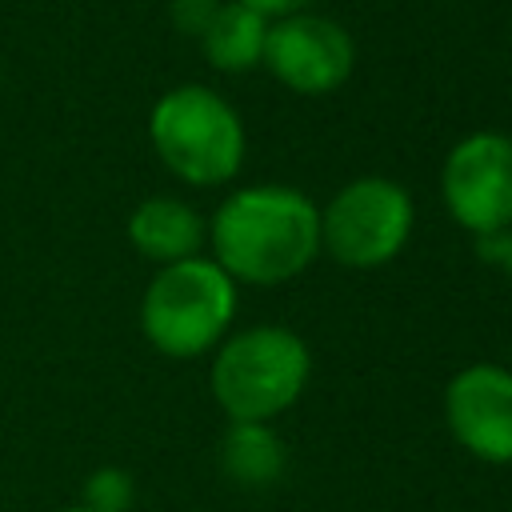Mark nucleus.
<instances>
[{
    "instance_id": "obj_4",
    "label": "nucleus",
    "mask_w": 512,
    "mask_h": 512,
    "mask_svg": "<svg viewBox=\"0 0 512 512\" xmlns=\"http://www.w3.org/2000/svg\"><path fill=\"white\" fill-rule=\"evenodd\" d=\"M148 140L160 164L192 188L228 184L244 164V124L236 108L204 88H168L148 112Z\"/></svg>"
},
{
    "instance_id": "obj_15",
    "label": "nucleus",
    "mask_w": 512,
    "mask_h": 512,
    "mask_svg": "<svg viewBox=\"0 0 512 512\" xmlns=\"http://www.w3.org/2000/svg\"><path fill=\"white\" fill-rule=\"evenodd\" d=\"M240 4L256 8V12L268 16V20H280V16H292V12H312L316 0H240Z\"/></svg>"
},
{
    "instance_id": "obj_11",
    "label": "nucleus",
    "mask_w": 512,
    "mask_h": 512,
    "mask_svg": "<svg viewBox=\"0 0 512 512\" xmlns=\"http://www.w3.org/2000/svg\"><path fill=\"white\" fill-rule=\"evenodd\" d=\"M284 464H288L284 440L268 424H248V420L228 424L220 440V468L228 480L244 488H268L284 476Z\"/></svg>"
},
{
    "instance_id": "obj_1",
    "label": "nucleus",
    "mask_w": 512,
    "mask_h": 512,
    "mask_svg": "<svg viewBox=\"0 0 512 512\" xmlns=\"http://www.w3.org/2000/svg\"><path fill=\"white\" fill-rule=\"evenodd\" d=\"M208 248L236 284H284L320 252V208L284 184L236 188L208 220Z\"/></svg>"
},
{
    "instance_id": "obj_7",
    "label": "nucleus",
    "mask_w": 512,
    "mask_h": 512,
    "mask_svg": "<svg viewBox=\"0 0 512 512\" xmlns=\"http://www.w3.org/2000/svg\"><path fill=\"white\" fill-rule=\"evenodd\" d=\"M260 64L300 96H328L356 68V40L332 16L292 12L280 20H268Z\"/></svg>"
},
{
    "instance_id": "obj_9",
    "label": "nucleus",
    "mask_w": 512,
    "mask_h": 512,
    "mask_svg": "<svg viewBox=\"0 0 512 512\" xmlns=\"http://www.w3.org/2000/svg\"><path fill=\"white\" fill-rule=\"evenodd\" d=\"M204 240H208V224L192 204L176 196H148L128 216V244L160 268L200 256Z\"/></svg>"
},
{
    "instance_id": "obj_17",
    "label": "nucleus",
    "mask_w": 512,
    "mask_h": 512,
    "mask_svg": "<svg viewBox=\"0 0 512 512\" xmlns=\"http://www.w3.org/2000/svg\"><path fill=\"white\" fill-rule=\"evenodd\" d=\"M0 84H4V68H0Z\"/></svg>"
},
{
    "instance_id": "obj_3",
    "label": "nucleus",
    "mask_w": 512,
    "mask_h": 512,
    "mask_svg": "<svg viewBox=\"0 0 512 512\" xmlns=\"http://www.w3.org/2000/svg\"><path fill=\"white\" fill-rule=\"evenodd\" d=\"M236 316V280L212 256L164 264L140 296L144 340L172 360L212 352Z\"/></svg>"
},
{
    "instance_id": "obj_13",
    "label": "nucleus",
    "mask_w": 512,
    "mask_h": 512,
    "mask_svg": "<svg viewBox=\"0 0 512 512\" xmlns=\"http://www.w3.org/2000/svg\"><path fill=\"white\" fill-rule=\"evenodd\" d=\"M216 8H220V0H168V16H172V24L184 32V36H204V28L212 24V16H216Z\"/></svg>"
},
{
    "instance_id": "obj_14",
    "label": "nucleus",
    "mask_w": 512,
    "mask_h": 512,
    "mask_svg": "<svg viewBox=\"0 0 512 512\" xmlns=\"http://www.w3.org/2000/svg\"><path fill=\"white\" fill-rule=\"evenodd\" d=\"M476 256L512 276V224L500 228V232H492V236H480L476 240Z\"/></svg>"
},
{
    "instance_id": "obj_6",
    "label": "nucleus",
    "mask_w": 512,
    "mask_h": 512,
    "mask_svg": "<svg viewBox=\"0 0 512 512\" xmlns=\"http://www.w3.org/2000/svg\"><path fill=\"white\" fill-rule=\"evenodd\" d=\"M440 196L448 216L476 240L508 228L512 224V136L484 128L456 140L440 168Z\"/></svg>"
},
{
    "instance_id": "obj_10",
    "label": "nucleus",
    "mask_w": 512,
    "mask_h": 512,
    "mask_svg": "<svg viewBox=\"0 0 512 512\" xmlns=\"http://www.w3.org/2000/svg\"><path fill=\"white\" fill-rule=\"evenodd\" d=\"M268 16L240 0H220L212 24L200 36V52L216 72H248L264 60Z\"/></svg>"
},
{
    "instance_id": "obj_16",
    "label": "nucleus",
    "mask_w": 512,
    "mask_h": 512,
    "mask_svg": "<svg viewBox=\"0 0 512 512\" xmlns=\"http://www.w3.org/2000/svg\"><path fill=\"white\" fill-rule=\"evenodd\" d=\"M60 512H88V508H80V504H72V508H60Z\"/></svg>"
},
{
    "instance_id": "obj_5",
    "label": "nucleus",
    "mask_w": 512,
    "mask_h": 512,
    "mask_svg": "<svg viewBox=\"0 0 512 512\" xmlns=\"http://www.w3.org/2000/svg\"><path fill=\"white\" fill-rule=\"evenodd\" d=\"M412 224L416 208L404 184L356 176L320 208V248L344 268H380L404 252Z\"/></svg>"
},
{
    "instance_id": "obj_2",
    "label": "nucleus",
    "mask_w": 512,
    "mask_h": 512,
    "mask_svg": "<svg viewBox=\"0 0 512 512\" xmlns=\"http://www.w3.org/2000/svg\"><path fill=\"white\" fill-rule=\"evenodd\" d=\"M312 376L308 344L284 324H256L228 332L216 344L208 388L220 412L236 424H268L272 416L288 412Z\"/></svg>"
},
{
    "instance_id": "obj_8",
    "label": "nucleus",
    "mask_w": 512,
    "mask_h": 512,
    "mask_svg": "<svg viewBox=\"0 0 512 512\" xmlns=\"http://www.w3.org/2000/svg\"><path fill=\"white\" fill-rule=\"evenodd\" d=\"M444 420L468 456L512 464V372L488 360L460 368L444 388Z\"/></svg>"
},
{
    "instance_id": "obj_12",
    "label": "nucleus",
    "mask_w": 512,
    "mask_h": 512,
    "mask_svg": "<svg viewBox=\"0 0 512 512\" xmlns=\"http://www.w3.org/2000/svg\"><path fill=\"white\" fill-rule=\"evenodd\" d=\"M136 500V480L116 468V464H104L96 468L88 480H84V496H80V508L88 512H128Z\"/></svg>"
}]
</instances>
